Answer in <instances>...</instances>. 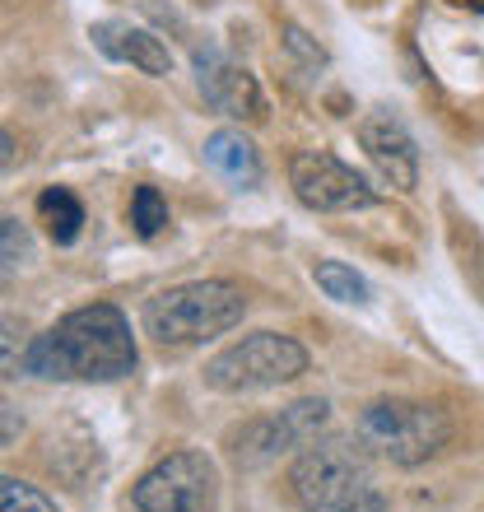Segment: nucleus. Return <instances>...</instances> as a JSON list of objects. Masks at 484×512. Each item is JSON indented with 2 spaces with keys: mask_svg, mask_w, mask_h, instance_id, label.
Listing matches in <instances>:
<instances>
[{
  "mask_svg": "<svg viewBox=\"0 0 484 512\" xmlns=\"http://www.w3.org/2000/svg\"><path fill=\"white\" fill-rule=\"evenodd\" d=\"M0 238H5V280H10L14 270L28 261V238H24V229H19V219L14 215L0 219Z\"/></svg>",
  "mask_w": 484,
  "mask_h": 512,
  "instance_id": "nucleus-18",
  "label": "nucleus"
},
{
  "mask_svg": "<svg viewBox=\"0 0 484 512\" xmlns=\"http://www.w3.org/2000/svg\"><path fill=\"white\" fill-rule=\"evenodd\" d=\"M38 219H42V229H47V238H52L56 247H70L84 229V205L75 201V191L47 187L38 196Z\"/></svg>",
  "mask_w": 484,
  "mask_h": 512,
  "instance_id": "nucleus-13",
  "label": "nucleus"
},
{
  "mask_svg": "<svg viewBox=\"0 0 484 512\" xmlns=\"http://www.w3.org/2000/svg\"><path fill=\"white\" fill-rule=\"evenodd\" d=\"M359 145L373 159V168L387 177L396 191H415L419 187V149L415 135L405 131L391 112H368L359 122Z\"/></svg>",
  "mask_w": 484,
  "mask_h": 512,
  "instance_id": "nucleus-10",
  "label": "nucleus"
},
{
  "mask_svg": "<svg viewBox=\"0 0 484 512\" xmlns=\"http://www.w3.org/2000/svg\"><path fill=\"white\" fill-rule=\"evenodd\" d=\"M284 47H289V52H298V56H303V61H308V66H322V61H326V52H322V47H312V42H308V33H303V28H294V24L284 28Z\"/></svg>",
  "mask_w": 484,
  "mask_h": 512,
  "instance_id": "nucleus-19",
  "label": "nucleus"
},
{
  "mask_svg": "<svg viewBox=\"0 0 484 512\" xmlns=\"http://www.w3.org/2000/svg\"><path fill=\"white\" fill-rule=\"evenodd\" d=\"M312 280L322 289L326 298H336V303H368V280H363L354 266L345 261H317L312 266Z\"/></svg>",
  "mask_w": 484,
  "mask_h": 512,
  "instance_id": "nucleus-15",
  "label": "nucleus"
},
{
  "mask_svg": "<svg viewBox=\"0 0 484 512\" xmlns=\"http://www.w3.org/2000/svg\"><path fill=\"white\" fill-rule=\"evenodd\" d=\"M0 512H56V503L47 499L38 485L5 475V480H0Z\"/></svg>",
  "mask_w": 484,
  "mask_h": 512,
  "instance_id": "nucleus-17",
  "label": "nucleus"
},
{
  "mask_svg": "<svg viewBox=\"0 0 484 512\" xmlns=\"http://www.w3.org/2000/svg\"><path fill=\"white\" fill-rule=\"evenodd\" d=\"M140 364L131 322L112 303L66 312L52 331H42L24 354V373L47 382H117Z\"/></svg>",
  "mask_w": 484,
  "mask_h": 512,
  "instance_id": "nucleus-1",
  "label": "nucleus"
},
{
  "mask_svg": "<svg viewBox=\"0 0 484 512\" xmlns=\"http://www.w3.org/2000/svg\"><path fill=\"white\" fill-rule=\"evenodd\" d=\"M5 443H14V405H5Z\"/></svg>",
  "mask_w": 484,
  "mask_h": 512,
  "instance_id": "nucleus-20",
  "label": "nucleus"
},
{
  "mask_svg": "<svg viewBox=\"0 0 484 512\" xmlns=\"http://www.w3.org/2000/svg\"><path fill=\"white\" fill-rule=\"evenodd\" d=\"M303 373H308V350L294 336H280V331L242 336L205 364V382L215 391H229V396L280 387V382H294Z\"/></svg>",
  "mask_w": 484,
  "mask_h": 512,
  "instance_id": "nucleus-5",
  "label": "nucleus"
},
{
  "mask_svg": "<svg viewBox=\"0 0 484 512\" xmlns=\"http://www.w3.org/2000/svg\"><path fill=\"white\" fill-rule=\"evenodd\" d=\"M289 489L303 512H387V494L373 461L363 457V443L354 447L345 438H317L303 447L289 466Z\"/></svg>",
  "mask_w": 484,
  "mask_h": 512,
  "instance_id": "nucleus-2",
  "label": "nucleus"
},
{
  "mask_svg": "<svg viewBox=\"0 0 484 512\" xmlns=\"http://www.w3.org/2000/svg\"><path fill=\"white\" fill-rule=\"evenodd\" d=\"M131 224L140 238H154L168 224V201L159 196V187H135L131 196Z\"/></svg>",
  "mask_w": 484,
  "mask_h": 512,
  "instance_id": "nucleus-16",
  "label": "nucleus"
},
{
  "mask_svg": "<svg viewBox=\"0 0 484 512\" xmlns=\"http://www.w3.org/2000/svg\"><path fill=\"white\" fill-rule=\"evenodd\" d=\"M289 187L308 210L317 215H345V210H368L377 191L354 173L350 163H340L326 149H298L289 159Z\"/></svg>",
  "mask_w": 484,
  "mask_h": 512,
  "instance_id": "nucleus-8",
  "label": "nucleus"
},
{
  "mask_svg": "<svg viewBox=\"0 0 484 512\" xmlns=\"http://www.w3.org/2000/svg\"><path fill=\"white\" fill-rule=\"evenodd\" d=\"M359 443L391 466H424L452 443V415L429 401H373L354 424Z\"/></svg>",
  "mask_w": 484,
  "mask_h": 512,
  "instance_id": "nucleus-4",
  "label": "nucleus"
},
{
  "mask_svg": "<svg viewBox=\"0 0 484 512\" xmlns=\"http://www.w3.org/2000/svg\"><path fill=\"white\" fill-rule=\"evenodd\" d=\"M447 219H452V252H457V266H461V275H466V284H471L475 294L484 298V238L475 233V224L471 219H461L452 205H447Z\"/></svg>",
  "mask_w": 484,
  "mask_h": 512,
  "instance_id": "nucleus-14",
  "label": "nucleus"
},
{
  "mask_svg": "<svg viewBox=\"0 0 484 512\" xmlns=\"http://www.w3.org/2000/svg\"><path fill=\"white\" fill-rule=\"evenodd\" d=\"M457 5H471V10H484V0H457Z\"/></svg>",
  "mask_w": 484,
  "mask_h": 512,
  "instance_id": "nucleus-21",
  "label": "nucleus"
},
{
  "mask_svg": "<svg viewBox=\"0 0 484 512\" xmlns=\"http://www.w3.org/2000/svg\"><path fill=\"white\" fill-rule=\"evenodd\" d=\"M196 84H201L205 103L224 117H242V122H261L266 117V98H261V84L252 80V70L233 66L224 52L215 47H201L196 52Z\"/></svg>",
  "mask_w": 484,
  "mask_h": 512,
  "instance_id": "nucleus-9",
  "label": "nucleus"
},
{
  "mask_svg": "<svg viewBox=\"0 0 484 512\" xmlns=\"http://www.w3.org/2000/svg\"><path fill=\"white\" fill-rule=\"evenodd\" d=\"M331 424V405L322 396H308V401L284 405L280 415H261L247 419L242 429H233L229 452L238 466H266L280 452H294V447H312L322 438V429Z\"/></svg>",
  "mask_w": 484,
  "mask_h": 512,
  "instance_id": "nucleus-7",
  "label": "nucleus"
},
{
  "mask_svg": "<svg viewBox=\"0 0 484 512\" xmlns=\"http://www.w3.org/2000/svg\"><path fill=\"white\" fill-rule=\"evenodd\" d=\"M131 503L140 512H219V471L215 461L182 447L168 452L159 466H149L131 489Z\"/></svg>",
  "mask_w": 484,
  "mask_h": 512,
  "instance_id": "nucleus-6",
  "label": "nucleus"
},
{
  "mask_svg": "<svg viewBox=\"0 0 484 512\" xmlns=\"http://www.w3.org/2000/svg\"><path fill=\"white\" fill-rule=\"evenodd\" d=\"M205 163L233 187H256L261 182V154L242 131H215L205 140Z\"/></svg>",
  "mask_w": 484,
  "mask_h": 512,
  "instance_id": "nucleus-12",
  "label": "nucleus"
},
{
  "mask_svg": "<svg viewBox=\"0 0 484 512\" xmlns=\"http://www.w3.org/2000/svg\"><path fill=\"white\" fill-rule=\"evenodd\" d=\"M94 42H98V52H108L112 61H126V66L145 70V75H168V70H173V52L163 47V38H154L149 28L126 24V19L94 24Z\"/></svg>",
  "mask_w": 484,
  "mask_h": 512,
  "instance_id": "nucleus-11",
  "label": "nucleus"
},
{
  "mask_svg": "<svg viewBox=\"0 0 484 512\" xmlns=\"http://www.w3.org/2000/svg\"><path fill=\"white\" fill-rule=\"evenodd\" d=\"M247 298L229 280H191L173 284L145 303V331L163 350H196L205 340L224 336L242 322Z\"/></svg>",
  "mask_w": 484,
  "mask_h": 512,
  "instance_id": "nucleus-3",
  "label": "nucleus"
}]
</instances>
